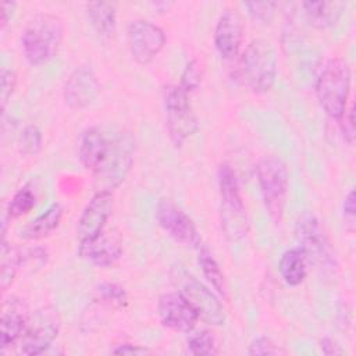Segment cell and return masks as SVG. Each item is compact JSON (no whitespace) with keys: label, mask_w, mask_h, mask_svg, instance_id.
Segmentation results:
<instances>
[{"label":"cell","mask_w":356,"mask_h":356,"mask_svg":"<svg viewBox=\"0 0 356 356\" xmlns=\"http://www.w3.org/2000/svg\"><path fill=\"white\" fill-rule=\"evenodd\" d=\"M197 263L202 268L203 277L207 280V282L220 293L225 295L227 293V285H225V278L224 274L220 268V264L211 254V252L206 246L197 248Z\"/></svg>","instance_id":"cell-25"},{"label":"cell","mask_w":356,"mask_h":356,"mask_svg":"<svg viewBox=\"0 0 356 356\" xmlns=\"http://www.w3.org/2000/svg\"><path fill=\"white\" fill-rule=\"evenodd\" d=\"M15 3L14 1H4L1 4V21H0V26L1 29H4L7 26V24L11 21V17L14 14L15 10Z\"/></svg>","instance_id":"cell-39"},{"label":"cell","mask_w":356,"mask_h":356,"mask_svg":"<svg viewBox=\"0 0 356 356\" xmlns=\"http://www.w3.org/2000/svg\"><path fill=\"white\" fill-rule=\"evenodd\" d=\"M19 146L24 154H38L43 146L42 131L36 125H26L19 135Z\"/></svg>","instance_id":"cell-29"},{"label":"cell","mask_w":356,"mask_h":356,"mask_svg":"<svg viewBox=\"0 0 356 356\" xmlns=\"http://www.w3.org/2000/svg\"><path fill=\"white\" fill-rule=\"evenodd\" d=\"M343 1H305L302 4L307 21L320 29L334 26L345 8Z\"/></svg>","instance_id":"cell-23"},{"label":"cell","mask_w":356,"mask_h":356,"mask_svg":"<svg viewBox=\"0 0 356 356\" xmlns=\"http://www.w3.org/2000/svg\"><path fill=\"white\" fill-rule=\"evenodd\" d=\"M248 353L250 356H261V355H278L281 353V349L278 348V345H275V342H273V339H270L268 337H257L254 338L248 349Z\"/></svg>","instance_id":"cell-33"},{"label":"cell","mask_w":356,"mask_h":356,"mask_svg":"<svg viewBox=\"0 0 356 356\" xmlns=\"http://www.w3.org/2000/svg\"><path fill=\"white\" fill-rule=\"evenodd\" d=\"M29 310L26 303L17 298L10 296L3 302L1 317H0V348L4 352L8 346L14 345L21 339L28 318Z\"/></svg>","instance_id":"cell-18"},{"label":"cell","mask_w":356,"mask_h":356,"mask_svg":"<svg viewBox=\"0 0 356 356\" xmlns=\"http://www.w3.org/2000/svg\"><path fill=\"white\" fill-rule=\"evenodd\" d=\"M217 179L221 200V227L224 235L235 242L246 235L249 225L241 186L235 171L227 163L218 167Z\"/></svg>","instance_id":"cell-5"},{"label":"cell","mask_w":356,"mask_h":356,"mask_svg":"<svg viewBox=\"0 0 356 356\" xmlns=\"http://www.w3.org/2000/svg\"><path fill=\"white\" fill-rule=\"evenodd\" d=\"M157 314L165 328L184 334H189L195 330L199 321L195 309L178 291L167 292L159 298Z\"/></svg>","instance_id":"cell-13"},{"label":"cell","mask_w":356,"mask_h":356,"mask_svg":"<svg viewBox=\"0 0 356 356\" xmlns=\"http://www.w3.org/2000/svg\"><path fill=\"white\" fill-rule=\"evenodd\" d=\"M100 92L95 70L89 64L76 67L65 81L64 100L70 108L82 110L90 106Z\"/></svg>","instance_id":"cell-15"},{"label":"cell","mask_w":356,"mask_h":356,"mask_svg":"<svg viewBox=\"0 0 356 356\" xmlns=\"http://www.w3.org/2000/svg\"><path fill=\"white\" fill-rule=\"evenodd\" d=\"M254 170L264 207L270 217L280 222L284 216L289 186L286 163L277 154H263L259 157Z\"/></svg>","instance_id":"cell-4"},{"label":"cell","mask_w":356,"mask_h":356,"mask_svg":"<svg viewBox=\"0 0 356 356\" xmlns=\"http://www.w3.org/2000/svg\"><path fill=\"white\" fill-rule=\"evenodd\" d=\"M149 352L150 350L147 348L135 345V343H129V342L118 343L111 349V353H114V355H146Z\"/></svg>","instance_id":"cell-36"},{"label":"cell","mask_w":356,"mask_h":356,"mask_svg":"<svg viewBox=\"0 0 356 356\" xmlns=\"http://www.w3.org/2000/svg\"><path fill=\"white\" fill-rule=\"evenodd\" d=\"M64 31V22L58 15L53 13L36 14L21 36V47L26 61L32 65L50 61L63 43Z\"/></svg>","instance_id":"cell-1"},{"label":"cell","mask_w":356,"mask_h":356,"mask_svg":"<svg viewBox=\"0 0 356 356\" xmlns=\"http://www.w3.org/2000/svg\"><path fill=\"white\" fill-rule=\"evenodd\" d=\"M86 15L102 38H110L117 25V4L113 1H89L86 3Z\"/></svg>","instance_id":"cell-21"},{"label":"cell","mask_w":356,"mask_h":356,"mask_svg":"<svg viewBox=\"0 0 356 356\" xmlns=\"http://www.w3.org/2000/svg\"><path fill=\"white\" fill-rule=\"evenodd\" d=\"M355 199H356V196H355V189H350V191L348 192V195L345 196V199H343V206H342V209H343V216H345V218H348L350 222H353L355 214H356Z\"/></svg>","instance_id":"cell-37"},{"label":"cell","mask_w":356,"mask_h":356,"mask_svg":"<svg viewBox=\"0 0 356 356\" xmlns=\"http://www.w3.org/2000/svg\"><path fill=\"white\" fill-rule=\"evenodd\" d=\"M61 317L54 306H43L29 314L25 331L19 339V353L38 356L46 352L58 337Z\"/></svg>","instance_id":"cell-9"},{"label":"cell","mask_w":356,"mask_h":356,"mask_svg":"<svg viewBox=\"0 0 356 356\" xmlns=\"http://www.w3.org/2000/svg\"><path fill=\"white\" fill-rule=\"evenodd\" d=\"M113 211V193L110 191H96L83 207L76 227L79 242L96 238L104 231V227Z\"/></svg>","instance_id":"cell-14"},{"label":"cell","mask_w":356,"mask_h":356,"mask_svg":"<svg viewBox=\"0 0 356 356\" xmlns=\"http://www.w3.org/2000/svg\"><path fill=\"white\" fill-rule=\"evenodd\" d=\"M202 82V68L197 60H191L186 63L182 74H181V82L179 86L191 93L193 90H196L200 86Z\"/></svg>","instance_id":"cell-31"},{"label":"cell","mask_w":356,"mask_h":356,"mask_svg":"<svg viewBox=\"0 0 356 356\" xmlns=\"http://www.w3.org/2000/svg\"><path fill=\"white\" fill-rule=\"evenodd\" d=\"M110 140L111 138L106 136V134L97 127L85 129L81 135L78 146V157L81 164L95 174L108 153Z\"/></svg>","instance_id":"cell-19"},{"label":"cell","mask_w":356,"mask_h":356,"mask_svg":"<svg viewBox=\"0 0 356 356\" xmlns=\"http://www.w3.org/2000/svg\"><path fill=\"white\" fill-rule=\"evenodd\" d=\"M47 252L46 249L43 248H35V249H31L28 250L26 253H24V257H22V267L24 264H26L28 267L33 268H40L43 266H46L47 263Z\"/></svg>","instance_id":"cell-35"},{"label":"cell","mask_w":356,"mask_h":356,"mask_svg":"<svg viewBox=\"0 0 356 356\" xmlns=\"http://www.w3.org/2000/svg\"><path fill=\"white\" fill-rule=\"evenodd\" d=\"M17 85V75L13 70L3 68L0 72V100H1V111L6 110L8 100L11 99L14 89Z\"/></svg>","instance_id":"cell-32"},{"label":"cell","mask_w":356,"mask_h":356,"mask_svg":"<svg viewBox=\"0 0 356 356\" xmlns=\"http://www.w3.org/2000/svg\"><path fill=\"white\" fill-rule=\"evenodd\" d=\"M278 75V56L267 39H253L241 57V76L253 93H267Z\"/></svg>","instance_id":"cell-2"},{"label":"cell","mask_w":356,"mask_h":356,"mask_svg":"<svg viewBox=\"0 0 356 356\" xmlns=\"http://www.w3.org/2000/svg\"><path fill=\"white\" fill-rule=\"evenodd\" d=\"M295 232L300 249L306 253L309 263L316 264L324 271H332L337 267L328 238L320 220L312 211H303L298 217Z\"/></svg>","instance_id":"cell-10"},{"label":"cell","mask_w":356,"mask_h":356,"mask_svg":"<svg viewBox=\"0 0 356 356\" xmlns=\"http://www.w3.org/2000/svg\"><path fill=\"white\" fill-rule=\"evenodd\" d=\"M135 140L128 132H118L110 140L108 153L93 174L96 191H113L127 178L134 163Z\"/></svg>","instance_id":"cell-7"},{"label":"cell","mask_w":356,"mask_h":356,"mask_svg":"<svg viewBox=\"0 0 356 356\" xmlns=\"http://www.w3.org/2000/svg\"><path fill=\"white\" fill-rule=\"evenodd\" d=\"M96 299L110 307L124 309L128 306V293L115 282H103L96 288Z\"/></svg>","instance_id":"cell-28"},{"label":"cell","mask_w":356,"mask_h":356,"mask_svg":"<svg viewBox=\"0 0 356 356\" xmlns=\"http://www.w3.org/2000/svg\"><path fill=\"white\" fill-rule=\"evenodd\" d=\"M243 7L248 10L250 18L260 24H268L274 17L277 3L275 1H250L245 3Z\"/></svg>","instance_id":"cell-30"},{"label":"cell","mask_w":356,"mask_h":356,"mask_svg":"<svg viewBox=\"0 0 356 356\" xmlns=\"http://www.w3.org/2000/svg\"><path fill=\"white\" fill-rule=\"evenodd\" d=\"M186 346L192 355L211 356L218 353V345L209 330H192L186 339Z\"/></svg>","instance_id":"cell-26"},{"label":"cell","mask_w":356,"mask_h":356,"mask_svg":"<svg viewBox=\"0 0 356 356\" xmlns=\"http://www.w3.org/2000/svg\"><path fill=\"white\" fill-rule=\"evenodd\" d=\"M307 266L306 253L300 248H292L282 253L278 261V271L288 285L298 286L307 275Z\"/></svg>","instance_id":"cell-22"},{"label":"cell","mask_w":356,"mask_h":356,"mask_svg":"<svg viewBox=\"0 0 356 356\" xmlns=\"http://www.w3.org/2000/svg\"><path fill=\"white\" fill-rule=\"evenodd\" d=\"M127 42L132 58L146 65L152 63L165 44L163 28L147 19H135L128 24Z\"/></svg>","instance_id":"cell-11"},{"label":"cell","mask_w":356,"mask_h":356,"mask_svg":"<svg viewBox=\"0 0 356 356\" xmlns=\"http://www.w3.org/2000/svg\"><path fill=\"white\" fill-rule=\"evenodd\" d=\"M63 213L64 210L60 203L50 204L43 213L29 221V224L21 231V236L26 241H39L49 236L60 225Z\"/></svg>","instance_id":"cell-20"},{"label":"cell","mask_w":356,"mask_h":356,"mask_svg":"<svg viewBox=\"0 0 356 356\" xmlns=\"http://www.w3.org/2000/svg\"><path fill=\"white\" fill-rule=\"evenodd\" d=\"M159 225L178 243L197 249L202 246L200 234L192 218L170 199H161L156 209Z\"/></svg>","instance_id":"cell-12"},{"label":"cell","mask_w":356,"mask_h":356,"mask_svg":"<svg viewBox=\"0 0 356 356\" xmlns=\"http://www.w3.org/2000/svg\"><path fill=\"white\" fill-rule=\"evenodd\" d=\"M350 82V67L343 58L339 57L328 60L317 76V100L325 114L334 120H339L346 110Z\"/></svg>","instance_id":"cell-3"},{"label":"cell","mask_w":356,"mask_h":356,"mask_svg":"<svg viewBox=\"0 0 356 356\" xmlns=\"http://www.w3.org/2000/svg\"><path fill=\"white\" fill-rule=\"evenodd\" d=\"M339 127L341 132L343 135V139L349 143L353 145L355 136H356V129H355V107L350 106V108H346L342 117L339 118Z\"/></svg>","instance_id":"cell-34"},{"label":"cell","mask_w":356,"mask_h":356,"mask_svg":"<svg viewBox=\"0 0 356 356\" xmlns=\"http://www.w3.org/2000/svg\"><path fill=\"white\" fill-rule=\"evenodd\" d=\"M320 346H321L323 353L327 355V356H337V355H342L343 353V349L330 337H324L320 341Z\"/></svg>","instance_id":"cell-38"},{"label":"cell","mask_w":356,"mask_h":356,"mask_svg":"<svg viewBox=\"0 0 356 356\" xmlns=\"http://www.w3.org/2000/svg\"><path fill=\"white\" fill-rule=\"evenodd\" d=\"M24 253L15 243L1 241L0 252V288L6 292L14 282L18 270L22 267Z\"/></svg>","instance_id":"cell-24"},{"label":"cell","mask_w":356,"mask_h":356,"mask_svg":"<svg viewBox=\"0 0 356 356\" xmlns=\"http://www.w3.org/2000/svg\"><path fill=\"white\" fill-rule=\"evenodd\" d=\"M122 242L118 235L102 232L96 238L79 242L78 254L81 259L100 268H110L122 257Z\"/></svg>","instance_id":"cell-16"},{"label":"cell","mask_w":356,"mask_h":356,"mask_svg":"<svg viewBox=\"0 0 356 356\" xmlns=\"http://www.w3.org/2000/svg\"><path fill=\"white\" fill-rule=\"evenodd\" d=\"M243 38L242 19L235 8H225L214 28V46L218 54L225 60H232L239 54Z\"/></svg>","instance_id":"cell-17"},{"label":"cell","mask_w":356,"mask_h":356,"mask_svg":"<svg viewBox=\"0 0 356 356\" xmlns=\"http://www.w3.org/2000/svg\"><path fill=\"white\" fill-rule=\"evenodd\" d=\"M164 110L170 139L179 147L199 129V121L192 108L189 93L179 85L168 86L164 96Z\"/></svg>","instance_id":"cell-8"},{"label":"cell","mask_w":356,"mask_h":356,"mask_svg":"<svg viewBox=\"0 0 356 356\" xmlns=\"http://www.w3.org/2000/svg\"><path fill=\"white\" fill-rule=\"evenodd\" d=\"M35 204H36V196L33 191L29 189L28 186H24L18 189L11 197V200L7 203L6 216L8 217V220L19 218L28 214L35 207Z\"/></svg>","instance_id":"cell-27"},{"label":"cell","mask_w":356,"mask_h":356,"mask_svg":"<svg viewBox=\"0 0 356 356\" xmlns=\"http://www.w3.org/2000/svg\"><path fill=\"white\" fill-rule=\"evenodd\" d=\"M171 281L177 291L189 302L202 320L210 325H224L227 320L225 309L216 293L204 284L178 266L171 270Z\"/></svg>","instance_id":"cell-6"}]
</instances>
